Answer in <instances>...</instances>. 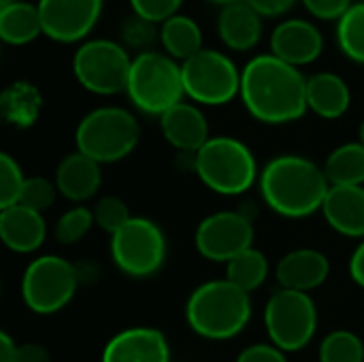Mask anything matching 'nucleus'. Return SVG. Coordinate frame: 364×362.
<instances>
[{
    "instance_id": "22",
    "label": "nucleus",
    "mask_w": 364,
    "mask_h": 362,
    "mask_svg": "<svg viewBox=\"0 0 364 362\" xmlns=\"http://www.w3.org/2000/svg\"><path fill=\"white\" fill-rule=\"evenodd\" d=\"M352 94L346 83L335 73H316L307 79V107L324 117V119H337L346 115L350 109Z\"/></svg>"
},
{
    "instance_id": "34",
    "label": "nucleus",
    "mask_w": 364,
    "mask_h": 362,
    "mask_svg": "<svg viewBox=\"0 0 364 362\" xmlns=\"http://www.w3.org/2000/svg\"><path fill=\"white\" fill-rule=\"evenodd\" d=\"M158 23H151L139 15H132L124 21V28H122V38L126 45L130 47H139L141 53L143 51H149L147 47L158 38L160 41V28H156Z\"/></svg>"
},
{
    "instance_id": "36",
    "label": "nucleus",
    "mask_w": 364,
    "mask_h": 362,
    "mask_svg": "<svg viewBox=\"0 0 364 362\" xmlns=\"http://www.w3.org/2000/svg\"><path fill=\"white\" fill-rule=\"evenodd\" d=\"M305 4V9L318 17V19H326V21H333V19H341L348 9L354 4L352 0H301Z\"/></svg>"
},
{
    "instance_id": "23",
    "label": "nucleus",
    "mask_w": 364,
    "mask_h": 362,
    "mask_svg": "<svg viewBox=\"0 0 364 362\" xmlns=\"http://www.w3.org/2000/svg\"><path fill=\"white\" fill-rule=\"evenodd\" d=\"M43 109V96L30 81H13L0 94V113L6 124L15 128H30L36 124Z\"/></svg>"
},
{
    "instance_id": "33",
    "label": "nucleus",
    "mask_w": 364,
    "mask_h": 362,
    "mask_svg": "<svg viewBox=\"0 0 364 362\" xmlns=\"http://www.w3.org/2000/svg\"><path fill=\"white\" fill-rule=\"evenodd\" d=\"M130 220H132V215H130L126 203L117 196H102L94 207V222L109 235H115Z\"/></svg>"
},
{
    "instance_id": "12",
    "label": "nucleus",
    "mask_w": 364,
    "mask_h": 362,
    "mask_svg": "<svg viewBox=\"0 0 364 362\" xmlns=\"http://www.w3.org/2000/svg\"><path fill=\"white\" fill-rule=\"evenodd\" d=\"M194 243L203 258L228 265L252 247L254 224L241 211H218L198 224Z\"/></svg>"
},
{
    "instance_id": "14",
    "label": "nucleus",
    "mask_w": 364,
    "mask_h": 362,
    "mask_svg": "<svg viewBox=\"0 0 364 362\" xmlns=\"http://www.w3.org/2000/svg\"><path fill=\"white\" fill-rule=\"evenodd\" d=\"M322 49L324 36L307 19H286L271 34V53L296 68L316 62Z\"/></svg>"
},
{
    "instance_id": "7",
    "label": "nucleus",
    "mask_w": 364,
    "mask_h": 362,
    "mask_svg": "<svg viewBox=\"0 0 364 362\" xmlns=\"http://www.w3.org/2000/svg\"><path fill=\"white\" fill-rule=\"evenodd\" d=\"M77 286V267L66 258L45 254L26 267L21 277V299L30 312L51 316L73 301Z\"/></svg>"
},
{
    "instance_id": "44",
    "label": "nucleus",
    "mask_w": 364,
    "mask_h": 362,
    "mask_svg": "<svg viewBox=\"0 0 364 362\" xmlns=\"http://www.w3.org/2000/svg\"><path fill=\"white\" fill-rule=\"evenodd\" d=\"M13 2H15V0H0V9H2V6H9V4H13Z\"/></svg>"
},
{
    "instance_id": "3",
    "label": "nucleus",
    "mask_w": 364,
    "mask_h": 362,
    "mask_svg": "<svg viewBox=\"0 0 364 362\" xmlns=\"http://www.w3.org/2000/svg\"><path fill=\"white\" fill-rule=\"evenodd\" d=\"M252 318V301L245 290L228 280H213L198 286L186 303L190 329L213 341L237 337Z\"/></svg>"
},
{
    "instance_id": "26",
    "label": "nucleus",
    "mask_w": 364,
    "mask_h": 362,
    "mask_svg": "<svg viewBox=\"0 0 364 362\" xmlns=\"http://www.w3.org/2000/svg\"><path fill=\"white\" fill-rule=\"evenodd\" d=\"M324 173L331 186H363L364 145L354 141L333 149L331 156L326 158Z\"/></svg>"
},
{
    "instance_id": "8",
    "label": "nucleus",
    "mask_w": 364,
    "mask_h": 362,
    "mask_svg": "<svg viewBox=\"0 0 364 362\" xmlns=\"http://www.w3.org/2000/svg\"><path fill=\"white\" fill-rule=\"evenodd\" d=\"M130 68L132 58L126 47L109 38L85 41L73 58V73L79 85L98 96L126 92Z\"/></svg>"
},
{
    "instance_id": "11",
    "label": "nucleus",
    "mask_w": 364,
    "mask_h": 362,
    "mask_svg": "<svg viewBox=\"0 0 364 362\" xmlns=\"http://www.w3.org/2000/svg\"><path fill=\"white\" fill-rule=\"evenodd\" d=\"M111 258L128 277L141 280L158 273L166 258L162 228L147 218H132L124 228L111 235Z\"/></svg>"
},
{
    "instance_id": "35",
    "label": "nucleus",
    "mask_w": 364,
    "mask_h": 362,
    "mask_svg": "<svg viewBox=\"0 0 364 362\" xmlns=\"http://www.w3.org/2000/svg\"><path fill=\"white\" fill-rule=\"evenodd\" d=\"M183 0H130L132 13L151 21V23H164L173 15H177Z\"/></svg>"
},
{
    "instance_id": "9",
    "label": "nucleus",
    "mask_w": 364,
    "mask_h": 362,
    "mask_svg": "<svg viewBox=\"0 0 364 362\" xmlns=\"http://www.w3.org/2000/svg\"><path fill=\"white\" fill-rule=\"evenodd\" d=\"M186 96L196 105H226L241 94V70L218 49H200L181 62Z\"/></svg>"
},
{
    "instance_id": "2",
    "label": "nucleus",
    "mask_w": 364,
    "mask_h": 362,
    "mask_svg": "<svg viewBox=\"0 0 364 362\" xmlns=\"http://www.w3.org/2000/svg\"><path fill=\"white\" fill-rule=\"evenodd\" d=\"M331 183L314 160L286 154L273 158L260 173V194L284 218H307L322 209Z\"/></svg>"
},
{
    "instance_id": "16",
    "label": "nucleus",
    "mask_w": 364,
    "mask_h": 362,
    "mask_svg": "<svg viewBox=\"0 0 364 362\" xmlns=\"http://www.w3.org/2000/svg\"><path fill=\"white\" fill-rule=\"evenodd\" d=\"M160 128L164 139L186 154H198L211 139L205 113L196 105L186 100H181L160 117Z\"/></svg>"
},
{
    "instance_id": "1",
    "label": "nucleus",
    "mask_w": 364,
    "mask_h": 362,
    "mask_svg": "<svg viewBox=\"0 0 364 362\" xmlns=\"http://www.w3.org/2000/svg\"><path fill=\"white\" fill-rule=\"evenodd\" d=\"M241 100L262 124H290L305 115L307 79L273 53L252 58L241 70Z\"/></svg>"
},
{
    "instance_id": "31",
    "label": "nucleus",
    "mask_w": 364,
    "mask_h": 362,
    "mask_svg": "<svg viewBox=\"0 0 364 362\" xmlns=\"http://www.w3.org/2000/svg\"><path fill=\"white\" fill-rule=\"evenodd\" d=\"M55 194H60L55 181H51L47 177H41V175L26 177L23 190L19 194V205L43 213L45 209H49L55 203Z\"/></svg>"
},
{
    "instance_id": "40",
    "label": "nucleus",
    "mask_w": 364,
    "mask_h": 362,
    "mask_svg": "<svg viewBox=\"0 0 364 362\" xmlns=\"http://www.w3.org/2000/svg\"><path fill=\"white\" fill-rule=\"evenodd\" d=\"M350 275H352V280L364 288V239L363 243L354 250V254H352V260H350Z\"/></svg>"
},
{
    "instance_id": "38",
    "label": "nucleus",
    "mask_w": 364,
    "mask_h": 362,
    "mask_svg": "<svg viewBox=\"0 0 364 362\" xmlns=\"http://www.w3.org/2000/svg\"><path fill=\"white\" fill-rule=\"evenodd\" d=\"M260 17H279V15H286L294 4L296 0H247Z\"/></svg>"
},
{
    "instance_id": "27",
    "label": "nucleus",
    "mask_w": 364,
    "mask_h": 362,
    "mask_svg": "<svg viewBox=\"0 0 364 362\" xmlns=\"http://www.w3.org/2000/svg\"><path fill=\"white\" fill-rule=\"evenodd\" d=\"M267 277H269V260L256 247L245 250L243 254H239L226 265V280L239 286L241 290H245L247 294L258 290L267 282Z\"/></svg>"
},
{
    "instance_id": "42",
    "label": "nucleus",
    "mask_w": 364,
    "mask_h": 362,
    "mask_svg": "<svg viewBox=\"0 0 364 362\" xmlns=\"http://www.w3.org/2000/svg\"><path fill=\"white\" fill-rule=\"evenodd\" d=\"M358 143L364 145V119H363V124H360V128H358Z\"/></svg>"
},
{
    "instance_id": "37",
    "label": "nucleus",
    "mask_w": 364,
    "mask_h": 362,
    "mask_svg": "<svg viewBox=\"0 0 364 362\" xmlns=\"http://www.w3.org/2000/svg\"><path fill=\"white\" fill-rule=\"evenodd\" d=\"M237 362H288V358L286 352H282L273 344H256L245 348L237 356Z\"/></svg>"
},
{
    "instance_id": "32",
    "label": "nucleus",
    "mask_w": 364,
    "mask_h": 362,
    "mask_svg": "<svg viewBox=\"0 0 364 362\" xmlns=\"http://www.w3.org/2000/svg\"><path fill=\"white\" fill-rule=\"evenodd\" d=\"M23 183H26V177L17 160H13V156L9 154H0V209H6L19 203Z\"/></svg>"
},
{
    "instance_id": "19",
    "label": "nucleus",
    "mask_w": 364,
    "mask_h": 362,
    "mask_svg": "<svg viewBox=\"0 0 364 362\" xmlns=\"http://www.w3.org/2000/svg\"><path fill=\"white\" fill-rule=\"evenodd\" d=\"M218 34L232 51H250L262 36V17L247 0L224 4L218 15Z\"/></svg>"
},
{
    "instance_id": "4",
    "label": "nucleus",
    "mask_w": 364,
    "mask_h": 362,
    "mask_svg": "<svg viewBox=\"0 0 364 362\" xmlns=\"http://www.w3.org/2000/svg\"><path fill=\"white\" fill-rule=\"evenodd\" d=\"M126 94L139 111L162 117L186 96L181 64L154 49L139 53L132 58Z\"/></svg>"
},
{
    "instance_id": "20",
    "label": "nucleus",
    "mask_w": 364,
    "mask_h": 362,
    "mask_svg": "<svg viewBox=\"0 0 364 362\" xmlns=\"http://www.w3.org/2000/svg\"><path fill=\"white\" fill-rule=\"evenodd\" d=\"M322 213L333 230L346 237L364 239V188L363 186H331Z\"/></svg>"
},
{
    "instance_id": "29",
    "label": "nucleus",
    "mask_w": 364,
    "mask_h": 362,
    "mask_svg": "<svg viewBox=\"0 0 364 362\" xmlns=\"http://www.w3.org/2000/svg\"><path fill=\"white\" fill-rule=\"evenodd\" d=\"M320 362H364L363 339L352 331H333L320 344Z\"/></svg>"
},
{
    "instance_id": "39",
    "label": "nucleus",
    "mask_w": 364,
    "mask_h": 362,
    "mask_svg": "<svg viewBox=\"0 0 364 362\" xmlns=\"http://www.w3.org/2000/svg\"><path fill=\"white\" fill-rule=\"evenodd\" d=\"M17 362H51V354L41 344H21L17 352Z\"/></svg>"
},
{
    "instance_id": "25",
    "label": "nucleus",
    "mask_w": 364,
    "mask_h": 362,
    "mask_svg": "<svg viewBox=\"0 0 364 362\" xmlns=\"http://www.w3.org/2000/svg\"><path fill=\"white\" fill-rule=\"evenodd\" d=\"M160 43L164 47V53L173 60H190L196 55L203 47V30L200 26L188 17V15H173L164 23H160Z\"/></svg>"
},
{
    "instance_id": "15",
    "label": "nucleus",
    "mask_w": 364,
    "mask_h": 362,
    "mask_svg": "<svg viewBox=\"0 0 364 362\" xmlns=\"http://www.w3.org/2000/svg\"><path fill=\"white\" fill-rule=\"evenodd\" d=\"M102 362H171V348L160 331L132 326L105 346Z\"/></svg>"
},
{
    "instance_id": "30",
    "label": "nucleus",
    "mask_w": 364,
    "mask_h": 362,
    "mask_svg": "<svg viewBox=\"0 0 364 362\" xmlns=\"http://www.w3.org/2000/svg\"><path fill=\"white\" fill-rule=\"evenodd\" d=\"M94 222V211H90L87 207H73L68 211H64L60 215V220L55 222V239L64 245H73L77 241H81Z\"/></svg>"
},
{
    "instance_id": "24",
    "label": "nucleus",
    "mask_w": 364,
    "mask_h": 362,
    "mask_svg": "<svg viewBox=\"0 0 364 362\" xmlns=\"http://www.w3.org/2000/svg\"><path fill=\"white\" fill-rule=\"evenodd\" d=\"M43 34L38 6L26 0H15L0 9V38L6 45H28Z\"/></svg>"
},
{
    "instance_id": "17",
    "label": "nucleus",
    "mask_w": 364,
    "mask_h": 362,
    "mask_svg": "<svg viewBox=\"0 0 364 362\" xmlns=\"http://www.w3.org/2000/svg\"><path fill=\"white\" fill-rule=\"evenodd\" d=\"M331 273V262L328 258L311 247L294 250L286 254L275 269L277 282L286 290H296V292H311L320 288Z\"/></svg>"
},
{
    "instance_id": "6",
    "label": "nucleus",
    "mask_w": 364,
    "mask_h": 362,
    "mask_svg": "<svg viewBox=\"0 0 364 362\" xmlns=\"http://www.w3.org/2000/svg\"><path fill=\"white\" fill-rule=\"evenodd\" d=\"M194 171L209 190L222 196L247 192L258 175L252 149L235 137H211L194 154Z\"/></svg>"
},
{
    "instance_id": "43",
    "label": "nucleus",
    "mask_w": 364,
    "mask_h": 362,
    "mask_svg": "<svg viewBox=\"0 0 364 362\" xmlns=\"http://www.w3.org/2000/svg\"><path fill=\"white\" fill-rule=\"evenodd\" d=\"M209 2H218V4H230V2H237V0H209Z\"/></svg>"
},
{
    "instance_id": "18",
    "label": "nucleus",
    "mask_w": 364,
    "mask_h": 362,
    "mask_svg": "<svg viewBox=\"0 0 364 362\" xmlns=\"http://www.w3.org/2000/svg\"><path fill=\"white\" fill-rule=\"evenodd\" d=\"M47 226L43 213L23 205H11L0 209V239L15 254H30L43 245Z\"/></svg>"
},
{
    "instance_id": "10",
    "label": "nucleus",
    "mask_w": 364,
    "mask_h": 362,
    "mask_svg": "<svg viewBox=\"0 0 364 362\" xmlns=\"http://www.w3.org/2000/svg\"><path fill=\"white\" fill-rule=\"evenodd\" d=\"M264 329L275 348L299 352L311 344L318 329V309L307 292L277 290L264 307Z\"/></svg>"
},
{
    "instance_id": "21",
    "label": "nucleus",
    "mask_w": 364,
    "mask_h": 362,
    "mask_svg": "<svg viewBox=\"0 0 364 362\" xmlns=\"http://www.w3.org/2000/svg\"><path fill=\"white\" fill-rule=\"evenodd\" d=\"M100 183H102L100 164L81 151H73L64 156L55 169L58 192L73 203H83L92 198L98 192Z\"/></svg>"
},
{
    "instance_id": "28",
    "label": "nucleus",
    "mask_w": 364,
    "mask_h": 362,
    "mask_svg": "<svg viewBox=\"0 0 364 362\" xmlns=\"http://www.w3.org/2000/svg\"><path fill=\"white\" fill-rule=\"evenodd\" d=\"M337 43L352 62L364 64V2L352 4L337 21Z\"/></svg>"
},
{
    "instance_id": "5",
    "label": "nucleus",
    "mask_w": 364,
    "mask_h": 362,
    "mask_svg": "<svg viewBox=\"0 0 364 362\" xmlns=\"http://www.w3.org/2000/svg\"><path fill=\"white\" fill-rule=\"evenodd\" d=\"M141 126L136 117L122 107H100L90 111L75 130L77 151L98 164L119 162L139 145Z\"/></svg>"
},
{
    "instance_id": "41",
    "label": "nucleus",
    "mask_w": 364,
    "mask_h": 362,
    "mask_svg": "<svg viewBox=\"0 0 364 362\" xmlns=\"http://www.w3.org/2000/svg\"><path fill=\"white\" fill-rule=\"evenodd\" d=\"M19 346L11 339L9 333H0V362H17Z\"/></svg>"
},
{
    "instance_id": "13",
    "label": "nucleus",
    "mask_w": 364,
    "mask_h": 362,
    "mask_svg": "<svg viewBox=\"0 0 364 362\" xmlns=\"http://www.w3.org/2000/svg\"><path fill=\"white\" fill-rule=\"evenodd\" d=\"M105 0H38L43 34L58 43H79L98 23Z\"/></svg>"
}]
</instances>
